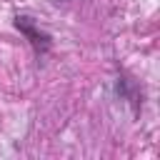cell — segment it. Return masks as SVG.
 <instances>
[{
  "instance_id": "cell-2",
  "label": "cell",
  "mask_w": 160,
  "mask_h": 160,
  "mask_svg": "<svg viewBox=\"0 0 160 160\" xmlns=\"http://www.w3.org/2000/svg\"><path fill=\"white\" fill-rule=\"evenodd\" d=\"M58 2H68V0H58Z\"/></svg>"
},
{
  "instance_id": "cell-1",
  "label": "cell",
  "mask_w": 160,
  "mask_h": 160,
  "mask_svg": "<svg viewBox=\"0 0 160 160\" xmlns=\"http://www.w3.org/2000/svg\"><path fill=\"white\" fill-rule=\"evenodd\" d=\"M15 28L30 40V45L35 48V52H48V50H50V45H52V42H50V35L42 32L30 15H18V18H15Z\"/></svg>"
}]
</instances>
